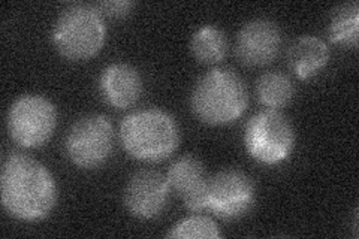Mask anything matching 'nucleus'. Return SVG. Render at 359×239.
<instances>
[{"instance_id":"obj_1","label":"nucleus","mask_w":359,"mask_h":239,"mask_svg":"<svg viewBox=\"0 0 359 239\" xmlns=\"http://www.w3.org/2000/svg\"><path fill=\"white\" fill-rule=\"evenodd\" d=\"M0 190L4 210L26 223L45 220L57 202V184L48 168L20 153L5 158Z\"/></svg>"},{"instance_id":"obj_6","label":"nucleus","mask_w":359,"mask_h":239,"mask_svg":"<svg viewBox=\"0 0 359 239\" xmlns=\"http://www.w3.org/2000/svg\"><path fill=\"white\" fill-rule=\"evenodd\" d=\"M57 126V109L41 95H22L14 100L6 117L8 133L22 148L47 144Z\"/></svg>"},{"instance_id":"obj_12","label":"nucleus","mask_w":359,"mask_h":239,"mask_svg":"<svg viewBox=\"0 0 359 239\" xmlns=\"http://www.w3.org/2000/svg\"><path fill=\"white\" fill-rule=\"evenodd\" d=\"M99 90L108 105L128 109L137 104L142 95L140 72L126 63H112L99 76Z\"/></svg>"},{"instance_id":"obj_9","label":"nucleus","mask_w":359,"mask_h":239,"mask_svg":"<svg viewBox=\"0 0 359 239\" xmlns=\"http://www.w3.org/2000/svg\"><path fill=\"white\" fill-rule=\"evenodd\" d=\"M170 191V183L161 172L140 170L128 181L125 207L135 219L154 220L165 211Z\"/></svg>"},{"instance_id":"obj_18","label":"nucleus","mask_w":359,"mask_h":239,"mask_svg":"<svg viewBox=\"0 0 359 239\" xmlns=\"http://www.w3.org/2000/svg\"><path fill=\"white\" fill-rule=\"evenodd\" d=\"M135 8L133 2H128V0H112V2H104L99 5L100 13H105L109 17L120 18L129 15Z\"/></svg>"},{"instance_id":"obj_16","label":"nucleus","mask_w":359,"mask_h":239,"mask_svg":"<svg viewBox=\"0 0 359 239\" xmlns=\"http://www.w3.org/2000/svg\"><path fill=\"white\" fill-rule=\"evenodd\" d=\"M330 39L341 47H358L359 6L356 2L344 4L334 11L330 21Z\"/></svg>"},{"instance_id":"obj_5","label":"nucleus","mask_w":359,"mask_h":239,"mask_svg":"<svg viewBox=\"0 0 359 239\" xmlns=\"http://www.w3.org/2000/svg\"><path fill=\"white\" fill-rule=\"evenodd\" d=\"M244 145L249 156L261 165L283 163L295 148V130L277 109H264L247 121Z\"/></svg>"},{"instance_id":"obj_15","label":"nucleus","mask_w":359,"mask_h":239,"mask_svg":"<svg viewBox=\"0 0 359 239\" xmlns=\"http://www.w3.org/2000/svg\"><path fill=\"white\" fill-rule=\"evenodd\" d=\"M294 84L283 72H266L259 76L256 83V96L268 109H278L286 107L294 97Z\"/></svg>"},{"instance_id":"obj_2","label":"nucleus","mask_w":359,"mask_h":239,"mask_svg":"<svg viewBox=\"0 0 359 239\" xmlns=\"http://www.w3.org/2000/svg\"><path fill=\"white\" fill-rule=\"evenodd\" d=\"M120 142L135 161L162 162L178 148L180 128L171 114L161 108L137 109L123 118Z\"/></svg>"},{"instance_id":"obj_17","label":"nucleus","mask_w":359,"mask_h":239,"mask_svg":"<svg viewBox=\"0 0 359 239\" xmlns=\"http://www.w3.org/2000/svg\"><path fill=\"white\" fill-rule=\"evenodd\" d=\"M168 238H182V239H190V238H208V239H219L222 238V232L219 229L217 223L205 217V215H192L177 223L172 231L166 235Z\"/></svg>"},{"instance_id":"obj_7","label":"nucleus","mask_w":359,"mask_h":239,"mask_svg":"<svg viewBox=\"0 0 359 239\" xmlns=\"http://www.w3.org/2000/svg\"><path fill=\"white\" fill-rule=\"evenodd\" d=\"M69 161L81 169L102 166L114 150V128L108 117L92 114L76 120L65 139Z\"/></svg>"},{"instance_id":"obj_14","label":"nucleus","mask_w":359,"mask_h":239,"mask_svg":"<svg viewBox=\"0 0 359 239\" xmlns=\"http://www.w3.org/2000/svg\"><path fill=\"white\" fill-rule=\"evenodd\" d=\"M190 51L195 59L204 64H216L228 53V39L216 26H204L196 30L190 41Z\"/></svg>"},{"instance_id":"obj_4","label":"nucleus","mask_w":359,"mask_h":239,"mask_svg":"<svg viewBox=\"0 0 359 239\" xmlns=\"http://www.w3.org/2000/svg\"><path fill=\"white\" fill-rule=\"evenodd\" d=\"M107 27L99 8L74 4L65 8L53 27V43L57 51L74 62L88 60L102 50Z\"/></svg>"},{"instance_id":"obj_10","label":"nucleus","mask_w":359,"mask_h":239,"mask_svg":"<svg viewBox=\"0 0 359 239\" xmlns=\"http://www.w3.org/2000/svg\"><path fill=\"white\" fill-rule=\"evenodd\" d=\"M282 48V32L271 20L257 18L241 27L237 36L238 59L247 66L271 63Z\"/></svg>"},{"instance_id":"obj_13","label":"nucleus","mask_w":359,"mask_h":239,"mask_svg":"<svg viewBox=\"0 0 359 239\" xmlns=\"http://www.w3.org/2000/svg\"><path fill=\"white\" fill-rule=\"evenodd\" d=\"M287 60L290 69L299 79H309L328 64L330 48L323 39L304 35L290 45Z\"/></svg>"},{"instance_id":"obj_8","label":"nucleus","mask_w":359,"mask_h":239,"mask_svg":"<svg viewBox=\"0 0 359 239\" xmlns=\"http://www.w3.org/2000/svg\"><path fill=\"white\" fill-rule=\"evenodd\" d=\"M256 202L253 179L238 169L220 170L208 179L207 210L222 220H240Z\"/></svg>"},{"instance_id":"obj_11","label":"nucleus","mask_w":359,"mask_h":239,"mask_svg":"<svg viewBox=\"0 0 359 239\" xmlns=\"http://www.w3.org/2000/svg\"><path fill=\"white\" fill-rule=\"evenodd\" d=\"M168 183L177 196L182 198L190 212L207 210L208 177L204 165L195 156H182L168 169Z\"/></svg>"},{"instance_id":"obj_3","label":"nucleus","mask_w":359,"mask_h":239,"mask_svg":"<svg viewBox=\"0 0 359 239\" xmlns=\"http://www.w3.org/2000/svg\"><path fill=\"white\" fill-rule=\"evenodd\" d=\"M190 105L199 121L208 126H228L245 112L249 92L237 72L216 67L199 78Z\"/></svg>"}]
</instances>
